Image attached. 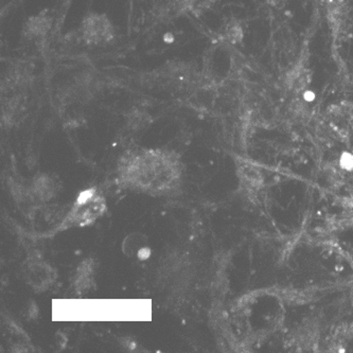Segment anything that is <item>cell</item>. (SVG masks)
<instances>
[{"instance_id":"cell-4","label":"cell","mask_w":353,"mask_h":353,"mask_svg":"<svg viewBox=\"0 0 353 353\" xmlns=\"http://www.w3.org/2000/svg\"><path fill=\"white\" fill-rule=\"evenodd\" d=\"M122 250L128 257L137 256L139 259H143V256L145 255V252L150 250L148 248L147 236L140 232H133L126 236L122 244Z\"/></svg>"},{"instance_id":"cell-5","label":"cell","mask_w":353,"mask_h":353,"mask_svg":"<svg viewBox=\"0 0 353 353\" xmlns=\"http://www.w3.org/2000/svg\"><path fill=\"white\" fill-rule=\"evenodd\" d=\"M214 0H174L176 11L190 12L195 17H200L214 5Z\"/></svg>"},{"instance_id":"cell-6","label":"cell","mask_w":353,"mask_h":353,"mask_svg":"<svg viewBox=\"0 0 353 353\" xmlns=\"http://www.w3.org/2000/svg\"><path fill=\"white\" fill-rule=\"evenodd\" d=\"M225 37L232 44H238L243 39V29L241 26L232 21L225 29Z\"/></svg>"},{"instance_id":"cell-2","label":"cell","mask_w":353,"mask_h":353,"mask_svg":"<svg viewBox=\"0 0 353 353\" xmlns=\"http://www.w3.org/2000/svg\"><path fill=\"white\" fill-rule=\"evenodd\" d=\"M51 25H52V21L50 17L45 14H39L37 17L28 19L27 23L23 26V35L30 41L41 39L48 34Z\"/></svg>"},{"instance_id":"cell-1","label":"cell","mask_w":353,"mask_h":353,"mask_svg":"<svg viewBox=\"0 0 353 353\" xmlns=\"http://www.w3.org/2000/svg\"><path fill=\"white\" fill-rule=\"evenodd\" d=\"M81 39L88 45L108 44L115 37V29L104 14L90 13L83 19Z\"/></svg>"},{"instance_id":"cell-3","label":"cell","mask_w":353,"mask_h":353,"mask_svg":"<svg viewBox=\"0 0 353 353\" xmlns=\"http://www.w3.org/2000/svg\"><path fill=\"white\" fill-rule=\"evenodd\" d=\"M311 72L303 65L294 67L291 72L287 74L285 84L287 88L293 92H303L307 90L311 83Z\"/></svg>"}]
</instances>
